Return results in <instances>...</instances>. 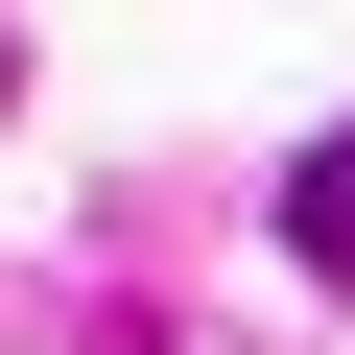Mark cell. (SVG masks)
Listing matches in <instances>:
<instances>
[{"label": "cell", "mask_w": 355, "mask_h": 355, "mask_svg": "<svg viewBox=\"0 0 355 355\" xmlns=\"http://www.w3.org/2000/svg\"><path fill=\"white\" fill-rule=\"evenodd\" d=\"M284 261H308V284H355V119L284 166Z\"/></svg>", "instance_id": "obj_1"}]
</instances>
